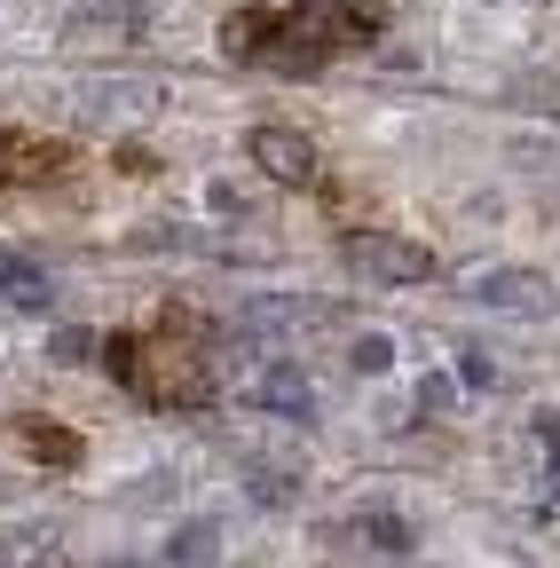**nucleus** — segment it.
I'll use <instances>...</instances> for the list:
<instances>
[{
	"label": "nucleus",
	"instance_id": "aec40b11",
	"mask_svg": "<svg viewBox=\"0 0 560 568\" xmlns=\"http://www.w3.org/2000/svg\"><path fill=\"white\" fill-rule=\"evenodd\" d=\"M55 355H63V364H88V355H95V332H55Z\"/></svg>",
	"mask_w": 560,
	"mask_h": 568
},
{
	"label": "nucleus",
	"instance_id": "ddd939ff",
	"mask_svg": "<svg viewBox=\"0 0 560 568\" xmlns=\"http://www.w3.org/2000/svg\"><path fill=\"white\" fill-rule=\"evenodd\" d=\"M245 489L261 497V506H293V497H301V474H293V466H268V458H253V466H245Z\"/></svg>",
	"mask_w": 560,
	"mask_h": 568
},
{
	"label": "nucleus",
	"instance_id": "5701e85b",
	"mask_svg": "<svg viewBox=\"0 0 560 568\" xmlns=\"http://www.w3.org/2000/svg\"><path fill=\"white\" fill-rule=\"evenodd\" d=\"M544 497H552V506H560V466H552V474H544Z\"/></svg>",
	"mask_w": 560,
	"mask_h": 568
},
{
	"label": "nucleus",
	"instance_id": "423d86ee",
	"mask_svg": "<svg viewBox=\"0 0 560 568\" xmlns=\"http://www.w3.org/2000/svg\"><path fill=\"white\" fill-rule=\"evenodd\" d=\"M339 316H347L339 301H308V293H261V301H245V324L253 332H324Z\"/></svg>",
	"mask_w": 560,
	"mask_h": 568
},
{
	"label": "nucleus",
	"instance_id": "4468645a",
	"mask_svg": "<svg viewBox=\"0 0 560 568\" xmlns=\"http://www.w3.org/2000/svg\"><path fill=\"white\" fill-rule=\"evenodd\" d=\"M347 372H364V379L395 372V339H387V332H364V339H347Z\"/></svg>",
	"mask_w": 560,
	"mask_h": 568
},
{
	"label": "nucleus",
	"instance_id": "f03ea898",
	"mask_svg": "<svg viewBox=\"0 0 560 568\" xmlns=\"http://www.w3.org/2000/svg\"><path fill=\"white\" fill-rule=\"evenodd\" d=\"M339 261H347V276H364V284H427L435 276V253L427 245L387 237V230H347L339 237Z\"/></svg>",
	"mask_w": 560,
	"mask_h": 568
},
{
	"label": "nucleus",
	"instance_id": "6e6552de",
	"mask_svg": "<svg viewBox=\"0 0 560 568\" xmlns=\"http://www.w3.org/2000/svg\"><path fill=\"white\" fill-rule=\"evenodd\" d=\"M63 166V151L55 142H32V134H0V190H17V182H40V174H55Z\"/></svg>",
	"mask_w": 560,
	"mask_h": 568
},
{
	"label": "nucleus",
	"instance_id": "20e7f679",
	"mask_svg": "<svg viewBox=\"0 0 560 568\" xmlns=\"http://www.w3.org/2000/svg\"><path fill=\"white\" fill-rule=\"evenodd\" d=\"M253 166L268 174V182H285V190H308L316 182V142L301 134V126H253Z\"/></svg>",
	"mask_w": 560,
	"mask_h": 568
},
{
	"label": "nucleus",
	"instance_id": "9d476101",
	"mask_svg": "<svg viewBox=\"0 0 560 568\" xmlns=\"http://www.w3.org/2000/svg\"><path fill=\"white\" fill-rule=\"evenodd\" d=\"M222 560V521H182L166 537V568H214Z\"/></svg>",
	"mask_w": 560,
	"mask_h": 568
},
{
	"label": "nucleus",
	"instance_id": "dca6fc26",
	"mask_svg": "<svg viewBox=\"0 0 560 568\" xmlns=\"http://www.w3.org/2000/svg\"><path fill=\"white\" fill-rule=\"evenodd\" d=\"M24 443H40V450H48L55 466H72V458H80V443L63 435V426H48V418H24Z\"/></svg>",
	"mask_w": 560,
	"mask_h": 568
},
{
	"label": "nucleus",
	"instance_id": "1a4fd4ad",
	"mask_svg": "<svg viewBox=\"0 0 560 568\" xmlns=\"http://www.w3.org/2000/svg\"><path fill=\"white\" fill-rule=\"evenodd\" d=\"M0 301H9V308H48V301H55V284L40 276V261L0 253Z\"/></svg>",
	"mask_w": 560,
	"mask_h": 568
},
{
	"label": "nucleus",
	"instance_id": "f257e3e1",
	"mask_svg": "<svg viewBox=\"0 0 560 568\" xmlns=\"http://www.w3.org/2000/svg\"><path fill=\"white\" fill-rule=\"evenodd\" d=\"M379 24H387V17L371 9V0H316V9H285V17H268V32H261V63L308 80V71H324L332 48L379 40Z\"/></svg>",
	"mask_w": 560,
	"mask_h": 568
},
{
	"label": "nucleus",
	"instance_id": "a211bd4d",
	"mask_svg": "<svg viewBox=\"0 0 560 568\" xmlns=\"http://www.w3.org/2000/svg\"><path fill=\"white\" fill-rule=\"evenodd\" d=\"M418 410H435V418L458 410V379L450 372H427V379H418Z\"/></svg>",
	"mask_w": 560,
	"mask_h": 568
},
{
	"label": "nucleus",
	"instance_id": "6ab92c4d",
	"mask_svg": "<svg viewBox=\"0 0 560 568\" xmlns=\"http://www.w3.org/2000/svg\"><path fill=\"white\" fill-rule=\"evenodd\" d=\"M205 213H222V222H245V190H237V182H205Z\"/></svg>",
	"mask_w": 560,
	"mask_h": 568
},
{
	"label": "nucleus",
	"instance_id": "f8f14e48",
	"mask_svg": "<svg viewBox=\"0 0 560 568\" xmlns=\"http://www.w3.org/2000/svg\"><path fill=\"white\" fill-rule=\"evenodd\" d=\"M347 545H371V552H410V545H418V529H410L403 514H364L356 529H347Z\"/></svg>",
	"mask_w": 560,
	"mask_h": 568
},
{
	"label": "nucleus",
	"instance_id": "b1692460",
	"mask_svg": "<svg viewBox=\"0 0 560 568\" xmlns=\"http://www.w3.org/2000/svg\"><path fill=\"white\" fill-rule=\"evenodd\" d=\"M40 568H55V560H40Z\"/></svg>",
	"mask_w": 560,
	"mask_h": 568
},
{
	"label": "nucleus",
	"instance_id": "f3484780",
	"mask_svg": "<svg viewBox=\"0 0 560 568\" xmlns=\"http://www.w3.org/2000/svg\"><path fill=\"white\" fill-rule=\"evenodd\" d=\"M261 32H268V17H261V9H245V17H230L222 48H230V55H261Z\"/></svg>",
	"mask_w": 560,
	"mask_h": 568
},
{
	"label": "nucleus",
	"instance_id": "7ed1b4c3",
	"mask_svg": "<svg viewBox=\"0 0 560 568\" xmlns=\"http://www.w3.org/2000/svg\"><path fill=\"white\" fill-rule=\"evenodd\" d=\"M466 301H474V308H498V316H552V308H560V293H552L537 268H521V261L474 268V276H466Z\"/></svg>",
	"mask_w": 560,
	"mask_h": 568
},
{
	"label": "nucleus",
	"instance_id": "39448f33",
	"mask_svg": "<svg viewBox=\"0 0 560 568\" xmlns=\"http://www.w3.org/2000/svg\"><path fill=\"white\" fill-rule=\"evenodd\" d=\"M151 32V0H88V9L72 17V48H126Z\"/></svg>",
	"mask_w": 560,
	"mask_h": 568
},
{
	"label": "nucleus",
	"instance_id": "0eeeda50",
	"mask_svg": "<svg viewBox=\"0 0 560 568\" xmlns=\"http://www.w3.org/2000/svg\"><path fill=\"white\" fill-rule=\"evenodd\" d=\"M253 403H261V410H276V418H293V426H308V418H316V387H308V372H301V364H268V372L253 379Z\"/></svg>",
	"mask_w": 560,
	"mask_h": 568
},
{
	"label": "nucleus",
	"instance_id": "9b49d317",
	"mask_svg": "<svg viewBox=\"0 0 560 568\" xmlns=\"http://www.w3.org/2000/svg\"><path fill=\"white\" fill-rule=\"evenodd\" d=\"M88 111H103V119H134V111H166V88H143V80H119V88L88 95Z\"/></svg>",
	"mask_w": 560,
	"mask_h": 568
},
{
	"label": "nucleus",
	"instance_id": "4be33fe9",
	"mask_svg": "<svg viewBox=\"0 0 560 568\" xmlns=\"http://www.w3.org/2000/svg\"><path fill=\"white\" fill-rule=\"evenodd\" d=\"M537 435H544V443L560 450V410H544V418H537Z\"/></svg>",
	"mask_w": 560,
	"mask_h": 568
},
{
	"label": "nucleus",
	"instance_id": "2eb2a0df",
	"mask_svg": "<svg viewBox=\"0 0 560 568\" xmlns=\"http://www.w3.org/2000/svg\"><path fill=\"white\" fill-rule=\"evenodd\" d=\"M126 245H134V253H190L197 237H190V230H174V222H143Z\"/></svg>",
	"mask_w": 560,
	"mask_h": 568
},
{
	"label": "nucleus",
	"instance_id": "412c9836",
	"mask_svg": "<svg viewBox=\"0 0 560 568\" xmlns=\"http://www.w3.org/2000/svg\"><path fill=\"white\" fill-rule=\"evenodd\" d=\"M458 379H466V387H489L498 372H489V355H481V347H466V355H458Z\"/></svg>",
	"mask_w": 560,
	"mask_h": 568
}]
</instances>
